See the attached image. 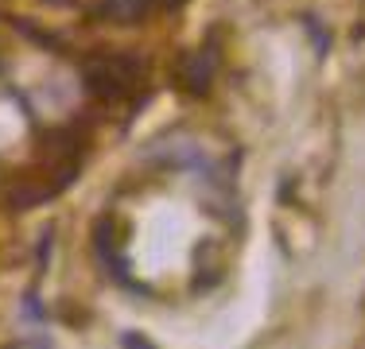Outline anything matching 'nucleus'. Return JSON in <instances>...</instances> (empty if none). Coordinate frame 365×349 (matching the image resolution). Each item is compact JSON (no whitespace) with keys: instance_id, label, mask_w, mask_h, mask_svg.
<instances>
[{"instance_id":"7ed1b4c3","label":"nucleus","mask_w":365,"mask_h":349,"mask_svg":"<svg viewBox=\"0 0 365 349\" xmlns=\"http://www.w3.org/2000/svg\"><path fill=\"white\" fill-rule=\"evenodd\" d=\"M148 4H152V8H155V4H160V8H171V4H182V0H148Z\"/></svg>"},{"instance_id":"f03ea898","label":"nucleus","mask_w":365,"mask_h":349,"mask_svg":"<svg viewBox=\"0 0 365 349\" xmlns=\"http://www.w3.org/2000/svg\"><path fill=\"white\" fill-rule=\"evenodd\" d=\"M148 8H152L148 0H106V4H101V12L113 16V20H140Z\"/></svg>"},{"instance_id":"f257e3e1","label":"nucleus","mask_w":365,"mask_h":349,"mask_svg":"<svg viewBox=\"0 0 365 349\" xmlns=\"http://www.w3.org/2000/svg\"><path fill=\"white\" fill-rule=\"evenodd\" d=\"M86 82L101 98H120V93H128L136 85V63H128V58H98V63L86 66Z\"/></svg>"}]
</instances>
